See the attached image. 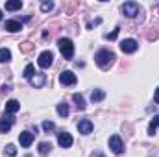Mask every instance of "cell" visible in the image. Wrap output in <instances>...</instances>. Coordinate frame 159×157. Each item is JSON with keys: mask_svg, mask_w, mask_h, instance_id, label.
<instances>
[{"mask_svg": "<svg viewBox=\"0 0 159 157\" xmlns=\"http://www.w3.org/2000/svg\"><path fill=\"white\" fill-rule=\"evenodd\" d=\"M4 30H7V32L15 34V32H20V30H22V24H20L19 20H6Z\"/></svg>", "mask_w": 159, "mask_h": 157, "instance_id": "cell-12", "label": "cell"}, {"mask_svg": "<svg viewBox=\"0 0 159 157\" xmlns=\"http://www.w3.org/2000/svg\"><path fill=\"white\" fill-rule=\"evenodd\" d=\"M57 46H59V50H61V54H63L65 59H72V56H74V44H72V41L59 39L57 41Z\"/></svg>", "mask_w": 159, "mask_h": 157, "instance_id": "cell-2", "label": "cell"}, {"mask_svg": "<svg viewBox=\"0 0 159 157\" xmlns=\"http://www.w3.org/2000/svg\"><path fill=\"white\" fill-rule=\"evenodd\" d=\"M13 126V117L9 113H4V117L0 118V133H7Z\"/></svg>", "mask_w": 159, "mask_h": 157, "instance_id": "cell-7", "label": "cell"}, {"mask_svg": "<svg viewBox=\"0 0 159 157\" xmlns=\"http://www.w3.org/2000/svg\"><path fill=\"white\" fill-rule=\"evenodd\" d=\"M19 109H20V104H19L17 100H7V102H6V113L13 115V113H17Z\"/></svg>", "mask_w": 159, "mask_h": 157, "instance_id": "cell-13", "label": "cell"}, {"mask_svg": "<svg viewBox=\"0 0 159 157\" xmlns=\"http://www.w3.org/2000/svg\"><path fill=\"white\" fill-rule=\"evenodd\" d=\"M137 41L135 39H124L122 43H120V48H122V52L124 54H133L135 50H137Z\"/></svg>", "mask_w": 159, "mask_h": 157, "instance_id": "cell-6", "label": "cell"}, {"mask_svg": "<svg viewBox=\"0 0 159 157\" xmlns=\"http://www.w3.org/2000/svg\"><path fill=\"white\" fill-rule=\"evenodd\" d=\"M34 139H35V135H34L32 131H22V133L19 135V141H20V146H22V148H28V146L34 142Z\"/></svg>", "mask_w": 159, "mask_h": 157, "instance_id": "cell-9", "label": "cell"}, {"mask_svg": "<svg viewBox=\"0 0 159 157\" xmlns=\"http://www.w3.org/2000/svg\"><path fill=\"white\" fill-rule=\"evenodd\" d=\"M20 7H22V2L20 0H9V2H6V9L7 11H17Z\"/></svg>", "mask_w": 159, "mask_h": 157, "instance_id": "cell-15", "label": "cell"}, {"mask_svg": "<svg viewBox=\"0 0 159 157\" xmlns=\"http://www.w3.org/2000/svg\"><path fill=\"white\" fill-rule=\"evenodd\" d=\"M34 65H26V69H24V78H28V79H32L34 78Z\"/></svg>", "mask_w": 159, "mask_h": 157, "instance_id": "cell-21", "label": "cell"}, {"mask_svg": "<svg viewBox=\"0 0 159 157\" xmlns=\"http://www.w3.org/2000/svg\"><path fill=\"white\" fill-rule=\"evenodd\" d=\"M78 131H80V133H83V135H89V133L93 131V122H91V120H87V118L80 120V122H78Z\"/></svg>", "mask_w": 159, "mask_h": 157, "instance_id": "cell-11", "label": "cell"}, {"mask_svg": "<svg viewBox=\"0 0 159 157\" xmlns=\"http://www.w3.org/2000/svg\"><path fill=\"white\" fill-rule=\"evenodd\" d=\"M57 142H59L61 148H70V146H72V137H70V133L61 131V133L57 135Z\"/></svg>", "mask_w": 159, "mask_h": 157, "instance_id": "cell-10", "label": "cell"}, {"mask_svg": "<svg viewBox=\"0 0 159 157\" xmlns=\"http://www.w3.org/2000/svg\"><path fill=\"white\" fill-rule=\"evenodd\" d=\"M11 61V52L7 48H0V63H7Z\"/></svg>", "mask_w": 159, "mask_h": 157, "instance_id": "cell-17", "label": "cell"}, {"mask_svg": "<svg viewBox=\"0 0 159 157\" xmlns=\"http://www.w3.org/2000/svg\"><path fill=\"white\" fill-rule=\"evenodd\" d=\"M154 100H156V104H159V87L156 89V96H154Z\"/></svg>", "mask_w": 159, "mask_h": 157, "instance_id": "cell-28", "label": "cell"}, {"mask_svg": "<svg viewBox=\"0 0 159 157\" xmlns=\"http://www.w3.org/2000/svg\"><path fill=\"white\" fill-rule=\"evenodd\" d=\"M44 81H46V76H44V74H35L34 78L30 79V83H32L34 87H43Z\"/></svg>", "mask_w": 159, "mask_h": 157, "instance_id": "cell-14", "label": "cell"}, {"mask_svg": "<svg viewBox=\"0 0 159 157\" xmlns=\"http://www.w3.org/2000/svg\"><path fill=\"white\" fill-rule=\"evenodd\" d=\"M109 148H111V152L117 154V155H120V154L124 152V142H122V139H120L119 135L109 137Z\"/></svg>", "mask_w": 159, "mask_h": 157, "instance_id": "cell-4", "label": "cell"}, {"mask_svg": "<svg viewBox=\"0 0 159 157\" xmlns=\"http://www.w3.org/2000/svg\"><path fill=\"white\" fill-rule=\"evenodd\" d=\"M4 152H6V154H7V155H17V148H15V146H13V144H7V146H6V150H4Z\"/></svg>", "mask_w": 159, "mask_h": 157, "instance_id": "cell-24", "label": "cell"}, {"mask_svg": "<svg viewBox=\"0 0 159 157\" xmlns=\"http://www.w3.org/2000/svg\"><path fill=\"white\" fill-rule=\"evenodd\" d=\"M20 50H22V52H32V50H34V44H32V43H22V44H20Z\"/></svg>", "mask_w": 159, "mask_h": 157, "instance_id": "cell-26", "label": "cell"}, {"mask_svg": "<svg viewBox=\"0 0 159 157\" xmlns=\"http://www.w3.org/2000/svg\"><path fill=\"white\" fill-rule=\"evenodd\" d=\"M72 100H74V104H76V107H78V109H81V111L85 109V98H83L81 94H74V96H72Z\"/></svg>", "mask_w": 159, "mask_h": 157, "instance_id": "cell-18", "label": "cell"}, {"mask_svg": "<svg viewBox=\"0 0 159 157\" xmlns=\"http://www.w3.org/2000/svg\"><path fill=\"white\" fill-rule=\"evenodd\" d=\"M50 148H52V144H50V142H41V144H39V152H41V154H48V152H50Z\"/></svg>", "mask_w": 159, "mask_h": 157, "instance_id": "cell-23", "label": "cell"}, {"mask_svg": "<svg viewBox=\"0 0 159 157\" xmlns=\"http://www.w3.org/2000/svg\"><path fill=\"white\" fill-rule=\"evenodd\" d=\"M52 61H54V54H52L50 50H44L39 56V61H37V63H39L41 69H48V67L52 65Z\"/></svg>", "mask_w": 159, "mask_h": 157, "instance_id": "cell-5", "label": "cell"}, {"mask_svg": "<svg viewBox=\"0 0 159 157\" xmlns=\"http://www.w3.org/2000/svg\"><path fill=\"white\" fill-rule=\"evenodd\" d=\"M0 20H2V11H0Z\"/></svg>", "mask_w": 159, "mask_h": 157, "instance_id": "cell-29", "label": "cell"}, {"mask_svg": "<svg viewBox=\"0 0 159 157\" xmlns=\"http://www.w3.org/2000/svg\"><path fill=\"white\" fill-rule=\"evenodd\" d=\"M41 9H43V11H52V9H54V4H52V2H43V4H41Z\"/></svg>", "mask_w": 159, "mask_h": 157, "instance_id": "cell-25", "label": "cell"}, {"mask_svg": "<svg viewBox=\"0 0 159 157\" xmlns=\"http://www.w3.org/2000/svg\"><path fill=\"white\" fill-rule=\"evenodd\" d=\"M54 128H56L54 122H50V120H44V122H43V129H44V131L50 133V131H54Z\"/></svg>", "mask_w": 159, "mask_h": 157, "instance_id": "cell-22", "label": "cell"}, {"mask_svg": "<svg viewBox=\"0 0 159 157\" xmlns=\"http://www.w3.org/2000/svg\"><path fill=\"white\" fill-rule=\"evenodd\" d=\"M59 81H61L63 85H74L78 79H76V74H74V72L65 70V72H61V74H59Z\"/></svg>", "mask_w": 159, "mask_h": 157, "instance_id": "cell-8", "label": "cell"}, {"mask_svg": "<svg viewBox=\"0 0 159 157\" xmlns=\"http://www.w3.org/2000/svg\"><path fill=\"white\" fill-rule=\"evenodd\" d=\"M94 59H96V65H98L100 69H107V67L115 61V54L109 52V50H100V52L94 56Z\"/></svg>", "mask_w": 159, "mask_h": 157, "instance_id": "cell-1", "label": "cell"}, {"mask_svg": "<svg viewBox=\"0 0 159 157\" xmlns=\"http://www.w3.org/2000/svg\"><path fill=\"white\" fill-rule=\"evenodd\" d=\"M117 34H119V28H117V30H115L111 35H107V39H115V37H117Z\"/></svg>", "mask_w": 159, "mask_h": 157, "instance_id": "cell-27", "label": "cell"}, {"mask_svg": "<svg viewBox=\"0 0 159 157\" xmlns=\"http://www.w3.org/2000/svg\"><path fill=\"white\" fill-rule=\"evenodd\" d=\"M98 157H104V155H98Z\"/></svg>", "mask_w": 159, "mask_h": 157, "instance_id": "cell-30", "label": "cell"}, {"mask_svg": "<svg viewBox=\"0 0 159 157\" xmlns=\"http://www.w3.org/2000/svg\"><path fill=\"white\" fill-rule=\"evenodd\" d=\"M104 98H106V92H104L102 89H94V91L91 92V100H93V102H102Z\"/></svg>", "mask_w": 159, "mask_h": 157, "instance_id": "cell-16", "label": "cell"}, {"mask_svg": "<svg viewBox=\"0 0 159 157\" xmlns=\"http://www.w3.org/2000/svg\"><path fill=\"white\" fill-rule=\"evenodd\" d=\"M139 11H141V7H139L137 2H124V4H122V13H124L126 17H129V19L137 17Z\"/></svg>", "mask_w": 159, "mask_h": 157, "instance_id": "cell-3", "label": "cell"}, {"mask_svg": "<svg viewBox=\"0 0 159 157\" xmlns=\"http://www.w3.org/2000/svg\"><path fill=\"white\" fill-rule=\"evenodd\" d=\"M157 128H159V115H156V117L152 118V122H150V126H148V133H150V135H154Z\"/></svg>", "mask_w": 159, "mask_h": 157, "instance_id": "cell-19", "label": "cell"}, {"mask_svg": "<svg viewBox=\"0 0 159 157\" xmlns=\"http://www.w3.org/2000/svg\"><path fill=\"white\" fill-rule=\"evenodd\" d=\"M57 113H59V117H67L69 115V105L67 104H57Z\"/></svg>", "mask_w": 159, "mask_h": 157, "instance_id": "cell-20", "label": "cell"}]
</instances>
